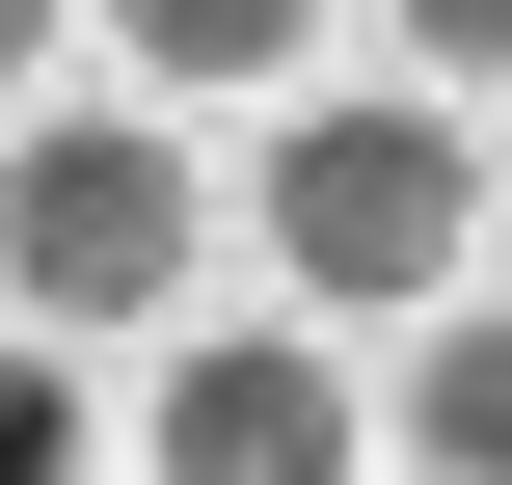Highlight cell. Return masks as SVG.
<instances>
[{"label":"cell","mask_w":512,"mask_h":485,"mask_svg":"<svg viewBox=\"0 0 512 485\" xmlns=\"http://www.w3.org/2000/svg\"><path fill=\"white\" fill-rule=\"evenodd\" d=\"M405 485H512V297L405 351Z\"/></svg>","instance_id":"4"},{"label":"cell","mask_w":512,"mask_h":485,"mask_svg":"<svg viewBox=\"0 0 512 485\" xmlns=\"http://www.w3.org/2000/svg\"><path fill=\"white\" fill-rule=\"evenodd\" d=\"M0 270H27V324L81 351V324H162L189 270H216V216H189V135H135V108H54V135H0Z\"/></svg>","instance_id":"2"},{"label":"cell","mask_w":512,"mask_h":485,"mask_svg":"<svg viewBox=\"0 0 512 485\" xmlns=\"http://www.w3.org/2000/svg\"><path fill=\"white\" fill-rule=\"evenodd\" d=\"M405 54L432 81H512V0H405Z\"/></svg>","instance_id":"7"},{"label":"cell","mask_w":512,"mask_h":485,"mask_svg":"<svg viewBox=\"0 0 512 485\" xmlns=\"http://www.w3.org/2000/svg\"><path fill=\"white\" fill-rule=\"evenodd\" d=\"M135 459H162V485H351V459H378V405H351L324 324H189Z\"/></svg>","instance_id":"3"},{"label":"cell","mask_w":512,"mask_h":485,"mask_svg":"<svg viewBox=\"0 0 512 485\" xmlns=\"http://www.w3.org/2000/svg\"><path fill=\"white\" fill-rule=\"evenodd\" d=\"M459 216H486V162H459V108H432V81H378V108H297V135H270V270H297L324 324H432Z\"/></svg>","instance_id":"1"},{"label":"cell","mask_w":512,"mask_h":485,"mask_svg":"<svg viewBox=\"0 0 512 485\" xmlns=\"http://www.w3.org/2000/svg\"><path fill=\"white\" fill-rule=\"evenodd\" d=\"M27 54H54V0H0V81H27Z\"/></svg>","instance_id":"8"},{"label":"cell","mask_w":512,"mask_h":485,"mask_svg":"<svg viewBox=\"0 0 512 485\" xmlns=\"http://www.w3.org/2000/svg\"><path fill=\"white\" fill-rule=\"evenodd\" d=\"M0 485H81V351H54V324L0 351Z\"/></svg>","instance_id":"6"},{"label":"cell","mask_w":512,"mask_h":485,"mask_svg":"<svg viewBox=\"0 0 512 485\" xmlns=\"http://www.w3.org/2000/svg\"><path fill=\"white\" fill-rule=\"evenodd\" d=\"M297 27H324V0H108V54H135V81H270Z\"/></svg>","instance_id":"5"}]
</instances>
